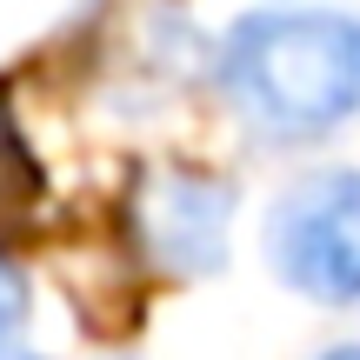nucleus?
Instances as JSON below:
<instances>
[{
    "label": "nucleus",
    "instance_id": "obj_1",
    "mask_svg": "<svg viewBox=\"0 0 360 360\" xmlns=\"http://www.w3.org/2000/svg\"><path fill=\"white\" fill-rule=\"evenodd\" d=\"M233 107L274 141H321L360 107V27L347 13H247L220 47Z\"/></svg>",
    "mask_w": 360,
    "mask_h": 360
},
{
    "label": "nucleus",
    "instance_id": "obj_2",
    "mask_svg": "<svg viewBox=\"0 0 360 360\" xmlns=\"http://www.w3.org/2000/svg\"><path fill=\"white\" fill-rule=\"evenodd\" d=\"M267 260L307 300H360V174L327 167L287 187L267 214Z\"/></svg>",
    "mask_w": 360,
    "mask_h": 360
},
{
    "label": "nucleus",
    "instance_id": "obj_3",
    "mask_svg": "<svg viewBox=\"0 0 360 360\" xmlns=\"http://www.w3.org/2000/svg\"><path fill=\"white\" fill-rule=\"evenodd\" d=\"M233 187L207 174H147L134 193V233L167 274H214L227 260Z\"/></svg>",
    "mask_w": 360,
    "mask_h": 360
},
{
    "label": "nucleus",
    "instance_id": "obj_4",
    "mask_svg": "<svg viewBox=\"0 0 360 360\" xmlns=\"http://www.w3.org/2000/svg\"><path fill=\"white\" fill-rule=\"evenodd\" d=\"M40 193V174H34V154H27L20 127H13V114L0 107V214H13V207H27Z\"/></svg>",
    "mask_w": 360,
    "mask_h": 360
},
{
    "label": "nucleus",
    "instance_id": "obj_5",
    "mask_svg": "<svg viewBox=\"0 0 360 360\" xmlns=\"http://www.w3.org/2000/svg\"><path fill=\"white\" fill-rule=\"evenodd\" d=\"M20 321H27V274L13 260H0V354H13Z\"/></svg>",
    "mask_w": 360,
    "mask_h": 360
},
{
    "label": "nucleus",
    "instance_id": "obj_6",
    "mask_svg": "<svg viewBox=\"0 0 360 360\" xmlns=\"http://www.w3.org/2000/svg\"><path fill=\"white\" fill-rule=\"evenodd\" d=\"M321 360H360V347H327Z\"/></svg>",
    "mask_w": 360,
    "mask_h": 360
},
{
    "label": "nucleus",
    "instance_id": "obj_7",
    "mask_svg": "<svg viewBox=\"0 0 360 360\" xmlns=\"http://www.w3.org/2000/svg\"><path fill=\"white\" fill-rule=\"evenodd\" d=\"M0 360H34V354H0Z\"/></svg>",
    "mask_w": 360,
    "mask_h": 360
}]
</instances>
